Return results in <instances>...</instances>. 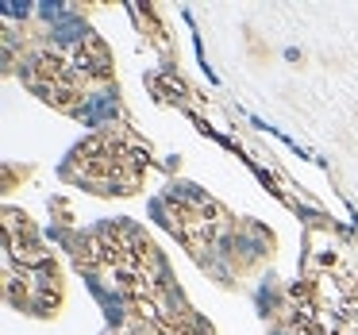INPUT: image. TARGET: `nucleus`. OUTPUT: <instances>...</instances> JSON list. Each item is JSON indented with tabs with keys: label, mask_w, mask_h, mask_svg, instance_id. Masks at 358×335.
I'll use <instances>...</instances> for the list:
<instances>
[{
	"label": "nucleus",
	"mask_w": 358,
	"mask_h": 335,
	"mask_svg": "<svg viewBox=\"0 0 358 335\" xmlns=\"http://www.w3.org/2000/svg\"><path fill=\"white\" fill-rule=\"evenodd\" d=\"M78 273L124 335H216L189 304L166 255L131 220H104L70 243Z\"/></svg>",
	"instance_id": "obj_1"
},
{
	"label": "nucleus",
	"mask_w": 358,
	"mask_h": 335,
	"mask_svg": "<svg viewBox=\"0 0 358 335\" xmlns=\"http://www.w3.org/2000/svg\"><path fill=\"white\" fill-rule=\"evenodd\" d=\"M20 81L50 108L73 120H85L101 131L96 108L116 104L112 55L89 27H73L70 35L39 39L20 62Z\"/></svg>",
	"instance_id": "obj_2"
},
{
	"label": "nucleus",
	"mask_w": 358,
	"mask_h": 335,
	"mask_svg": "<svg viewBox=\"0 0 358 335\" xmlns=\"http://www.w3.org/2000/svg\"><path fill=\"white\" fill-rule=\"evenodd\" d=\"M150 208H155V216L162 220L166 231L178 235V239L189 247V255H193L201 266H208L212 273H220V278H224L220 258L227 262V273H243V270H250V262H255L258 255H262V250L243 247L239 243V235H250V231H258V227L231 220L196 185H170L162 197H155Z\"/></svg>",
	"instance_id": "obj_3"
},
{
	"label": "nucleus",
	"mask_w": 358,
	"mask_h": 335,
	"mask_svg": "<svg viewBox=\"0 0 358 335\" xmlns=\"http://www.w3.org/2000/svg\"><path fill=\"white\" fill-rule=\"evenodd\" d=\"M4 293L27 316H55L62 304V270L16 208H4Z\"/></svg>",
	"instance_id": "obj_4"
},
{
	"label": "nucleus",
	"mask_w": 358,
	"mask_h": 335,
	"mask_svg": "<svg viewBox=\"0 0 358 335\" xmlns=\"http://www.w3.org/2000/svg\"><path fill=\"white\" fill-rule=\"evenodd\" d=\"M58 178L96 197H131L143 189L147 158L127 147L116 131H93L66 155V162L58 166Z\"/></svg>",
	"instance_id": "obj_5"
}]
</instances>
